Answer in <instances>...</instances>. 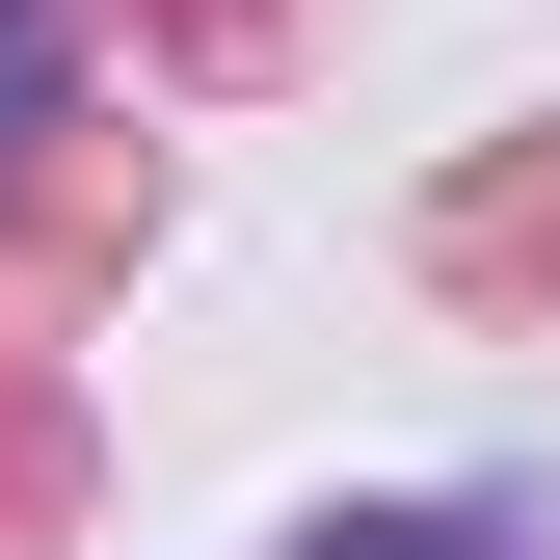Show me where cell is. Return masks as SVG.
Instances as JSON below:
<instances>
[{
    "instance_id": "obj_1",
    "label": "cell",
    "mask_w": 560,
    "mask_h": 560,
    "mask_svg": "<svg viewBox=\"0 0 560 560\" xmlns=\"http://www.w3.org/2000/svg\"><path fill=\"white\" fill-rule=\"evenodd\" d=\"M294 560H480L454 508H374V534H294Z\"/></svg>"
}]
</instances>
